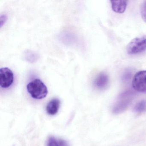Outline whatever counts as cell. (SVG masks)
<instances>
[{"label":"cell","instance_id":"6da1fadb","mask_svg":"<svg viewBox=\"0 0 146 146\" xmlns=\"http://www.w3.org/2000/svg\"><path fill=\"white\" fill-rule=\"evenodd\" d=\"M27 89L31 97L36 100L45 98L48 93L46 86L39 79H34L30 82L27 85Z\"/></svg>","mask_w":146,"mask_h":146},{"label":"cell","instance_id":"7a4b0ae2","mask_svg":"<svg viewBox=\"0 0 146 146\" xmlns=\"http://www.w3.org/2000/svg\"><path fill=\"white\" fill-rule=\"evenodd\" d=\"M126 51L129 54H140L146 51V35L133 39L127 45Z\"/></svg>","mask_w":146,"mask_h":146},{"label":"cell","instance_id":"3957f363","mask_svg":"<svg viewBox=\"0 0 146 146\" xmlns=\"http://www.w3.org/2000/svg\"><path fill=\"white\" fill-rule=\"evenodd\" d=\"M132 86L138 92H146V70L140 71L135 74L132 79Z\"/></svg>","mask_w":146,"mask_h":146},{"label":"cell","instance_id":"277c9868","mask_svg":"<svg viewBox=\"0 0 146 146\" xmlns=\"http://www.w3.org/2000/svg\"><path fill=\"white\" fill-rule=\"evenodd\" d=\"M14 81V75L11 70L7 67L0 70V86L3 88H7L12 85Z\"/></svg>","mask_w":146,"mask_h":146},{"label":"cell","instance_id":"5b68a950","mask_svg":"<svg viewBox=\"0 0 146 146\" xmlns=\"http://www.w3.org/2000/svg\"><path fill=\"white\" fill-rule=\"evenodd\" d=\"M131 98L127 96L120 97L116 102L113 108V112L119 114L125 111L131 102Z\"/></svg>","mask_w":146,"mask_h":146},{"label":"cell","instance_id":"8992f818","mask_svg":"<svg viewBox=\"0 0 146 146\" xmlns=\"http://www.w3.org/2000/svg\"><path fill=\"white\" fill-rule=\"evenodd\" d=\"M109 82V77L107 74L104 72L100 73L95 79L94 86L98 89H105Z\"/></svg>","mask_w":146,"mask_h":146},{"label":"cell","instance_id":"52a82bcc","mask_svg":"<svg viewBox=\"0 0 146 146\" xmlns=\"http://www.w3.org/2000/svg\"><path fill=\"white\" fill-rule=\"evenodd\" d=\"M60 102L57 98L51 100L47 105L46 111L48 114L54 115L58 113L60 107Z\"/></svg>","mask_w":146,"mask_h":146},{"label":"cell","instance_id":"ba28073f","mask_svg":"<svg viewBox=\"0 0 146 146\" xmlns=\"http://www.w3.org/2000/svg\"><path fill=\"white\" fill-rule=\"evenodd\" d=\"M111 7L113 11L117 13H122L124 12L127 5L128 1H111Z\"/></svg>","mask_w":146,"mask_h":146},{"label":"cell","instance_id":"9c48e42d","mask_svg":"<svg viewBox=\"0 0 146 146\" xmlns=\"http://www.w3.org/2000/svg\"><path fill=\"white\" fill-rule=\"evenodd\" d=\"M46 146H70V144L64 139L51 136L48 137L47 141Z\"/></svg>","mask_w":146,"mask_h":146},{"label":"cell","instance_id":"30bf717a","mask_svg":"<svg viewBox=\"0 0 146 146\" xmlns=\"http://www.w3.org/2000/svg\"><path fill=\"white\" fill-rule=\"evenodd\" d=\"M134 112L137 113H141L146 111V100H143L137 102L134 108Z\"/></svg>","mask_w":146,"mask_h":146},{"label":"cell","instance_id":"8fae6325","mask_svg":"<svg viewBox=\"0 0 146 146\" xmlns=\"http://www.w3.org/2000/svg\"><path fill=\"white\" fill-rule=\"evenodd\" d=\"M141 14L142 18L146 23V1H143L141 6Z\"/></svg>","mask_w":146,"mask_h":146}]
</instances>
